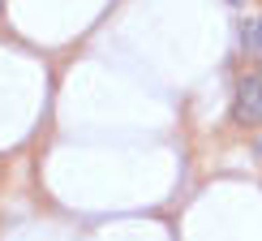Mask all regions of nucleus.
I'll list each match as a JSON object with an SVG mask.
<instances>
[{"instance_id":"f257e3e1","label":"nucleus","mask_w":262,"mask_h":241,"mask_svg":"<svg viewBox=\"0 0 262 241\" xmlns=\"http://www.w3.org/2000/svg\"><path fill=\"white\" fill-rule=\"evenodd\" d=\"M232 116L241 120V125H254V120H262V73H249V78L236 82Z\"/></svg>"},{"instance_id":"f03ea898","label":"nucleus","mask_w":262,"mask_h":241,"mask_svg":"<svg viewBox=\"0 0 262 241\" xmlns=\"http://www.w3.org/2000/svg\"><path fill=\"white\" fill-rule=\"evenodd\" d=\"M241 43H245V52H254V56L262 61V17H249V22H245Z\"/></svg>"},{"instance_id":"20e7f679","label":"nucleus","mask_w":262,"mask_h":241,"mask_svg":"<svg viewBox=\"0 0 262 241\" xmlns=\"http://www.w3.org/2000/svg\"><path fill=\"white\" fill-rule=\"evenodd\" d=\"M258 151H262V142H258Z\"/></svg>"},{"instance_id":"7ed1b4c3","label":"nucleus","mask_w":262,"mask_h":241,"mask_svg":"<svg viewBox=\"0 0 262 241\" xmlns=\"http://www.w3.org/2000/svg\"><path fill=\"white\" fill-rule=\"evenodd\" d=\"M232 5H241V0H232Z\"/></svg>"}]
</instances>
